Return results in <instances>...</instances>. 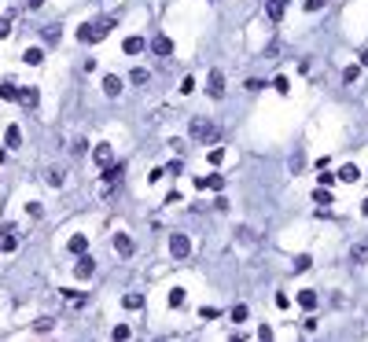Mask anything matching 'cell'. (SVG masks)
<instances>
[{
  "label": "cell",
  "mask_w": 368,
  "mask_h": 342,
  "mask_svg": "<svg viewBox=\"0 0 368 342\" xmlns=\"http://www.w3.org/2000/svg\"><path fill=\"white\" fill-rule=\"evenodd\" d=\"M298 306H302V309H310V313H313V309H317V306H320V298H317V291H302V294H298Z\"/></svg>",
  "instance_id": "9a60e30c"
},
{
  "label": "cell",
  "mask_w": 368,
  "mask_h": 342,
  "mask_svg": "<svg viewBox=\"0 0 368 342\" xmlns=\"http://www.w3.org/2000/svg\"><path fill=\"white\" fill-rule=\"evenodd\" d=\"M181 92H184V96H188V92H195V77H184V81H181Z\"/></svg>",
  "instance_id": "74e56055"
},
{
  "label": "cell",
  "mask_w": 368,
  "mask_h": 342,
  "mask_svg": "<svg viewBox=\"0 0 368 342\" xmlns=\"http://www.w3.org/2000/svg\"><path fill=\"white\" fill-rule=\"evenodd\" d=\"M122 162H110V166H103V195H110L114 192V184H122Z\"/></svg>",
  "instance_id": "3957f363"
},
{
  "label": "cell",
  "mask_w": 368,
  "mask_h": 342,
  "mask_svg": "<svg viewBox=\"0 0 368 342\" xmlns=\"http://www.w3.org/2000/svg\"><path fill=\"white\" fill-rule=\"evenodd\" d=\"M44 180H48L52 188H59V184H63V169H48V177H44Z\"/></svg>",
  "instance_id": "83f0119b"
},
{
  "label": "cell",
  "mask_w": 368,
  "mask_h": 342,
  "mask_svg": "<svg viewBox=\"0 0 368 342\" xmlns=\"http://www.w3.org/2000/svg\"><path fill=\"white\" fill-rule=\"evenodd\" d=\"M210 162H214V166H221V162H225V151L214 147V151H210Z\"/></svg>",
  "instance_id": "8d00e7d4"
},
{
  "label": "cell",
  "mask_w": 368,
  "mask_h": 342,
  "mask_svg": "<svg viewBox=\"0 0 368 342\" xmlns=\"http://www.w3.org/2000/svg\"><path fill=\"white\" fill-rule=\"evenodd\" d=\"M188 133H192V140H195V144H210V140H218V126H214L210 118H192Z\"/></svg>",
  "instance_id": "7a4b0ae2"
},
{
  "label": "cell",
  "mask_w": 368,
  "mask_h": 342,
  "mask_svg": "<svg viewBox=\"0 0 368 342\" xmlns=\"http://www.w3.org/2000/svg\"><path fill=\"white\" fill-rule=\"evenodd\" d=\"M103 92H107L110 100H114L118 92H122V77H114V74H107V77H103Z\"/></svg>",
  "instance_id": "5bb4252c"
},
{
  "label": "cell",
  "mask_w": 368,
  "mask_h": 342,
  "mask_svg": "<svg viewBox=\"0 0 368 342\" xmlns=\"http://www.w3.org/2000/svg\"><path fill=\"white\" fill-rule=\"evenodd\" d=\"M63 294H67V302H70V306H74V309H81V306H85V298H81V294H77V291H63Z\"/></svg>",
  "instance_id": "4dcf8cb0"
},
{
  "label": "cell",
  "mask_w": 368,
  "mask_h": 342,
  "mask_svg": "<svg viewBox=\"0 0 368 342\" xmlns=\"http://www.w3.org/2000/svg\"><path fill=\"white\" fill-rule=\"evenodd\" d=\"M324 8V0H306V11H320Z\"/></svg>",
  "instance_id": "60d3db41"
},
{
  "label": "cell",
  "mask_w": 368,
  "mask_h": 342,
  "mask_svg": "<svg viewBox=\"0 0 368 342\" xmlns=\"http://www.w3.org/2000/svg\"><path fill=\"white\" fill-rule=\"evenodd\" d=\"M357 77H361V70H357V67H346V70H343V81H346V85H353Z\"/></svg>",
  "instance_id": "f1b7e54d"
},
{
  "label": "cell",
  "mask_w": 368,
  "mask_h": 342,
  "mask_svg": "<svg viewBox=\"0 0 368 342\" xmlns=\"http://www.w3.org/2000/svg\"><path fill=\"white\" fill-rule=\"evenodd\" d=\"M317 180H320V188H331V184H335V177L328 173V169H320V177H317Z\"/></svg>",
  "instance_id": "836d02e7"
},
{
  "label": "cell",
  "mask_w": 368,
  "mask_h": 342,
  "mask_svg": "<svg viewBox=\"0 0 368 342\" xmlns=\"http://www.w3.org/2000/svg\"><path fill=\"white\" fill-rule=\"evenodd\" d=\"M26 210H30V217H41V214H44V206H41V202H30Z\"/></svg>",
  "instance_id": "ab89813d"
},
{
  "label": "cell",
  "mask_w": 368,
  "mask_h": 342,
  "mask_svg": "<svg viewBox=\"0 0 368 342\" xmlns=\"http://www.w3.org/2000/svg\"><path fill=\"white\" fill-rule=\"evenodd\" d=\"M15 100H18V103H22V107H26V110H34V107H37V103H41V92H37V89H34V85H30V89H18V96H15Z\"/></svg>",
  "instance_id": "52a82bcc"
},
{
  "label": "cell",
  "mask_w": 368,
  "mask_h": 342,
  "mask_svg": "<svg viewBox=\"0 0 368 342\" xmlns=\"http://www.w3.org/2000/svg\"><path fill=\"white\" fill-rule=\"evenodd\" d=\"M67 251H70V254H77V258H81V254L89 251V235H70V243H67Z\"/></svg>",
  "instance_id": "8fae6325"
},
{
  "label": "cell",
  "mask_w": 368,
  "mask_h": 342,
  "mask_svg": "<svg viewBox=\"0 0 368 342\" xmlns=\"http://www.w3.org/2000/svg\"><path fill=\"white\" fill-rule=\"evenodd\" d=\"M202 180H206V188H214V192L225 188V177H218V173H214V177H202Z\"/></svg>",
  "instance_id": "4316f807"
},
{
  "label": "cell",
  "mask_w": 368,
  "mask_h": 342,
  "mask_svg": "<svg viewBox=\"0 0 368 342\" xmlns=\"http://www.w3.org/2000/svg\"><path fill=\"white\" fill-rule=\"evenodd\" d=\"M284 18V4H269V22H280Z\"/></svg>",
  "instance_id": "484cf974"
},
{
  "label": "cell",
  "mask_w": 368,
  "mask_h": 342,
  "mask_svg": "<svg viewBox=\"0 0 368 342\" xmlns=\"http://www.w3.org/2000/svg\"><path fill=\"white\" fill-rule=\"evenodd\" d=\"M8 34H11V18H0V41H4Z\"/></svg>",
  "instance_id": "f35d334b"
},
{
  "label": "cell",
  "mask_w": 368,
  "mask_h": 342,
  "mask_svg": "<svg viewBox=\"0 0 368 342\" xmlns=\"http://www.w3.org/2000/svg\"><path fill=\"white\" fill-rule=\"evenodd\" d=\"M22 59L30 63V67H37V63H44V52H41V48H26V52H22Z\"/></svg>",
  "instance_id": "e0dca14e"
},
{
  "label": "cell",
  "mask_w": 368,
  "mask_h": 342,
  "mask_svg": "<svg viewBox=\"0 0 368 342\" xmlns=\"http://www.w3.org/2000/svg\"><path fill=\"white\" fill-rule=\"evenodd\" d=\"M4 144H8V147H18V144H22V129H18V126H8V133H4Z\"/></svg>",
  "instance_id": "2e32d148"
},
{
  "label": "cell",
  "mask_w": 368,
  "mask_h": 342,
  "mask_svg": "<svg viewBox=\"0 0 368 342\" xmlns=\"http://www.w3.org/2000/svg\"><path fill=\"white\" fill-rule=\"evenodd\" d=\"M15 96H18V89H15L11 81H4V85H0V100H15Z\"/></svg>",
  "instance_id": "603a6c76"
},
{
  "label": "cell",
  "mask_w": 368,
  "mask_h": 342,
  "mask_svg": "<svg viewBox=\"0 0 368 342\" xmlns=\"http://www.w3.org/2000/svg\"><path fill=\"white\" fill-rule=\"evenodd\" d=\"M92 159H96V166H110V162H114L110 144H96V155H92Z\"/></svg>",
  "instance_id": "9c48e42d"
},
{
  "label": "cell",
  "mask_w": 368,
  "mask_h": 342,
  "mask_svg": "<svg viewBox=\"0 0 368 342\" xmlns=\"http://www.w3.org/2000/svg\"><path fill=\"white\" fill-rule=\"evenodd\" d=\"M122 48H126V55H140V52L147 48V41H144V37H126Z\"/></svg>",
  "instance_id": "4fadbf2b"
},
{
  "label": "cell",
  "mask_w": 368,
  "mask_h": 342,
  "mask_svg": "<svg viewBox=\"0 0 368 342\" xmlns=\"http://www.w3.org/2000/svg\"><path fill=\"white\" fill-rule=\"evenodd\" d=\"M129 81H133V85H147V70H144V67H136L133 74H129Z\"/></svg>",
  "instance_id": "d4e9b609"
},
{
  "label": "cell",
  "mask_w": 368,
  "mask_h": 342,
  "mask_svg": "<svg viewBox=\"0 0 368 342\" xmlns=\"http://www.w3.org/2000/svg\"><path fill=\"white\" fill-rule=\"evenodd\" d=\"M26 4H30V8H41V4H44V0H26Z\"/></svg>",
  "instance_id": "b9f144b4"
},
{
  "label": "cell",
  "mask_w": 368,
  "mask_h": 342,
  "mask_svg": "<svg viewBox=\"0 0 368 342\" xmlns=\"http://www.w3.org/2000/svg\"><path fill=\"white\" fill-rule=\"evenodd\" d=\"M110 339H114V342H122V339H129V327H126V324H118V327H114V331H110Z\"/></svg>",
  "instance_id": "1f68e13d"
},
{
  "label": "cell",
  "mask_w": 368,
  "mask_h": 342,
  "mask_svg": "<svg viewBox=\"0 0 368 342\" xmlns=\"http://www.w3.org/2000/svg\"><path fill=\"white\" fill-rule=\"evenodd\" d=\"M361 214H365V217H368V199H365V202H361Z\"/></svg>",
  "instance_id": "ee69618b"
},
{
  "label": "cell",
  "mask_w": 368,
  "mask_h": 342,
  "mask_svg": "<svg viewBox=\"0 0 368 342\" xmlns=\"http://www.w3.org/2000/svg\"><path fill=\"white\" fill-rule=\"evenodd\" d=\"M310 265H313L310 254H298V258H294V272H310Z\"/></svg>",
  "instance_id": "ffe728a7"
},
{
  "label": "cell",
  "mask_w": 368,
  "mask_h": 342,
  "mask_svg": "<svg viewBox=\"0 0 368 342\" xmlns=\"http://www.w3.org/2000/svg\"><path fill=\"white\" fill-rule=\"evenodd\" d=\"M169 254H173V258H188V254H192V243H188V235H169Z\"/></svg>",
  "instance_id": "5b68a950"
},
{
  "label": "cell",
  "mask_w": 368,
  "mask_h": 342,
  "mask_svg": "<svg viewBox=\"0 0 368 342\" xmlns=\"http://www.w3.org/2000/svg\"><path fill=\"white\" fill-rule=\"evenodd\" d=\"M199 317H202V320H218V309H214V306H202Z\"/></svg>",
  "instance_id": "d6a6232c"
},
{
  "label": "cell",
  "mask_w": 368,
  "mask_h": 342,
  "mask_svg": "<svg viewBox=\"0 0 368 342\" xmlns=\"http://www.w3.org/2000/svg\"><path fill=\"white\" fill-rule=\"evenodd\" d=\"M184 298H188V294H184V287H173V291H169V306H173V309H181Z\"/></svg>",
  "instance_id": "ac0fdd59"
},
{
  "label": "cell",
  "mask_w": 368,
  "mask_h": 342,
  "mask_svg": "<svg viewBox=\"0 0 368 342\" xmlns=\"http://www.w3.org/2000/svg\"><path fill=\"white\" fill-rule=\"evenodd\" d=\"M122 302H126V309H140V306H144V298H140V294H126Z\"/></svg>",
  "instance_id": "f546056e"
},
{
  "label": "cell",
  "mask_w": 368,
  "mask_h": 342,
  "mask_svg": "<svg viewBox=\"0 0 368 342\" xmlns=\"http://www.w3.org/2000/svg\"><path fill=\"white\" fill-rule=\"evenodd\" d=\"M92 272H96V261L81 254V258H77V265H74V276H77V280H89Z\"/></svg>",
  "instance_id": "ba28073f"
},
{
  "label": "cell",
  "mask_w": 368,
  "mask_h": 342,
  "mask_svg": "<svg viewBox=\"0 0 368 342\" xmlns=\"http://www.w3.org/2000/svg\"><path fill=\"white\" fill-rule=\"evenodd\" d=\"M114 254H122V258H129V254H133V239H129L126 232L114 235Z\"/></svg>",
  "instance_id": "30bf717a"
},
{
  "label": "cell",
  "mask_w": 368,
  "mask_h": 342,
  "mask_svg": "<svg viewBox=\"0 0 368 342\" xmlns=\"http://www.w3.org/2000/svg\"><path fill=\"white\" fill-rule=\"evenodd\" d=\"M313 202H320V206H328V202H331V192H328V188H317V192H313Z\"/></svg>",
  "instance_id": "cb8c5ba5"
},
{
  "label": "cell",
  "mask_w": 368,
  "mask_h": 342,
  "mask_svg": "<svg viewBox=\"0 0 368 342\" xmlns=\"http://www.w3.org/2000/svg\"><path fill=\"white\" fill-rule=\"evenodd\" d=\"M239 239H243V243H254L258 235H254V228H247V225H243V228H239Z\"/></svg>",
  "instance_id": "e575fe53"
},
{
  "label": "cell",
  "mask_w": 368,
  "mask_h": 342,
  "mask_svg": "<svg viewBox=\"0 0 368 342\" xmlns=\"http://www.w3.org/2000/svg\"><path fill=\"white\" fill-rule=\"evenodd\" d=\"M232 320H236V324H243V320H247V306H236L232 309Z\"/></svg>",
  "instance_id": "d590c367"
},
{
  "label": "cell",
  "mask_w": 368,
  "mask_h": 342,
  "mask_svg": "<svg viewBox=\"0 0 368 342\" xmlns=\"http://www.w3.org/2000/svg\"><path fill=\"white\" fill-rule=\"evenodd\" d=\"M151 52H155V55H173V41H169V37H155V41H151Z\"/></svg>",
  "instance_id": "7c38bea8"
},
{
  "label": "cell",
  "mask_w": 368,
  "mask_h": 342,
  "mask_svg": "<svg viewBox=\"0 0 368 342\" xmlns=\"http://www.w3.org/2000/svg\"><path fill=\"white\" fill-rule=\"evenodd\" d=\"M273 89L280 92V96H287V92H291V81H287V77L280 74V77H273Z\"/></svg>",
  "instance_id": "44dd1931"
},
{
  "label": "cell",
  "mask_w": 368,
  "mask_h": 342,
  "mask_svg": "<svg viewBox=\"0 0 368 342\" xmlns=\"http://www.w3.org/2000/svg\"><path fill=\"white\" fill-rule=\"evenodd\" d=\"M114 22H118L114 15L100 18V22H85L81 30H77V41H81V44H96V41H103V37H107L110 30H114Z\"/></svg>",
  "instance_id": "6da1fadb"
},
{
  "label": "cell",
  "mask_w": 368,
  "mask_h": 342,
  "mask_svg": "<svg viewBox=\"0 0 368 342\" xmlns=\"http://www.w3.org/2000/svg\"><path fill=\"white\" fill-rule=\"evenodd\" d=\"M361 63H365V67H368V48H365V52H361Z\"/></svg>",
  "instance_id": "7bdbcfd3"
},
{
  "label": "cell",
  "mask_w": 368,
  "mask_h": 342,
  "mask_svg": "<svg viewBox=\"0 0 368 342\" xmlns=\"http://www.w3.org/2000/svg\"><path fill=\"white\" fill-rule=\"evenodd\" d=\"M15 247H18V228L11 221H4L0 225V251H15Z\"/></svg>",
  "instance_id": "277c9868"
},
{
  "label": "cell",
  "mask_w": 368,
  "mask_h": 342,
  "mask_svg": "<svg viewBox=\"0 0 368 342\" xmlns=\"http://www.w3.org/2000/svg\"><path fill=\"white\" fill-rule=\"evenodd\" d=\"M265 4H284V8H287V0H265Z\"/></svg>",
  "instance_id": "f6af8a7d"
},
{
  "label": "cell",
  "mask_w": 368,
  "mask_h": 342,
  "mask_svg": "<svg viewBox=\"0 0 368 342\" xmlns=\"http://www.w3.org/2000/svg\"><path fill=\"white\" fill-rule=\"evenodd\" d=\"M52 327H55V320H52V317H41V320H37V324H34V331H41V335H48V331H52Z\"/></svg>",
  "instance_id": "7402d4cb"
},
{
  "label": "cell",
  "mask_w": 368,
  "mask_h": 342,
  "mask_svg": "<svg viewBox=\"0 0 368 342\" xmlns=\"http://www.w3.org/2000/svg\"><path fill=\"white\" fill-rule=\"evenodd\" d=\"M357 177H361V169H357V166H343V169H339V180H350V184H353Z\"/></svg>",
  "instance_id": "d6986e66"
},
{
  "label": "cell",
  "mask_w": 368,
  "mask_h": 342,
  "mask_svg": "<svg viewBox=\"0 0 368 342\" xmlns=\"http://www.w3.org/2000/svg\"><path fill=\"white\" fill-rule=\"evenodd\" d=\"M206 92L214 96V100H221V96H225V74H221V70H210V77H206Z\"/></svg>",
  "instance_id": "8992f818"
}]
</instances>
